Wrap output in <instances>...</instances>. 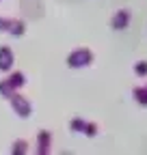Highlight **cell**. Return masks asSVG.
<instances>
[{
	"mask_svg": "<svg viewBox=\"0 0 147 155\" xmlns=\"http://www.w3.org/2000/svg\"><path fill=\"white\" fill-rule=\"evenodd\" d=\"M91 52H87V50H80V52H76V54H71L69 56V65H74V67H82V65H89L91 63Z\"/></svg>",
	"mask_w": 147,
	"mask_h": 155,
	"instance_id": "cell-1",
	"label": "cell"
},
{
	"mask_svg": "<svg viewBox=\"0 0 147 155\" xmlns=\"http://www.w3.org/2000/svg\"><path fill=\"white\" fill-rule=\"evenodd\" d=\"M128 22H130V13H128V11H119V13L115 15V19H113V28L121 30V28L128 26Z\"/></svg>",
	"mask_w": 147,
	"mask_h": 155,
	"instance_id": "cell-2",
	"label": "cell"
},
{
	"mask_svg": "<svg viewBox=\"0 0 147 155\" xmlns=\"http://www.w3.org/2000/svg\"><path fill=\"white\" fill-rule=\"evenodd\" d=\"M9 65H11V54H9V50L5 48V50H0V67L7 69Z\"/></svg>",
	"mask_w": 147,
	"mask_h": 155,
	"instance_id": "cell-3",
	"label": "cell"
},
{
	"mask_svg": "<svg viewBox=\"0 0 147 155\" xmlns=\"http://www.w3.org/2000/svg\"><path fill=\"white\" fill-rule=\"evenodd\" d=\"M24 153H26V142H15L13 155H24Z\"/></svg>",
	"mask_w": 147,
	"mask_h": 155,
	"instance_id": "cell-4",
	"label": "cell"
},
{
	"mask_svg": "<svg viewBox=\"0 0 147 155\" xmlns=\"http://www.w3.org/2000/svg\"><path fill=\"white\" fill-rule=\"evenodd\" d=\"M136 71H138V73H147V65H145V63H143V65H136Z\"/></svg>",
	"mask_w": 147,
	"mask_h": 155,
	"instance_id": "cell-5",
	"label": "cell"
}]
</instances>
